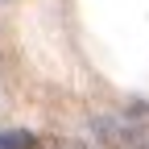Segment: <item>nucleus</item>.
Masks as SVG:
<instances>
[{
  "label": "nucleus",
  "mask_w": 149,
  "mask_h": 149,
  "mask_svg": "<svg viewBox=\"0 0 149 149\" xmlns=\"http://www.w3.org/2000/svg\"><path fill=\"white\" fill-rule=\"evenodd\" d=\"M91 149H149V108L95 116L87 124Z\"/></svg>",
  "instance_id": "1"
},
{
  "label": "nucleus",
  "mask_w": 149,
  "mask_h": 149,
  "mask_svg": "<svg viewBox=\"0 0 149 149\" xmlns=\"http://www.w3.org/2000/svg\"><path fill=\"white\" fill-rule=\"evenodd\" d=\"M37 137L25 133V128H17V133H0V149H33Z\"/></svg>",
  "instance_id": "2"
}]
</instances>
